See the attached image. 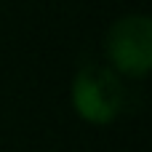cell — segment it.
<instances>
[{"label": "cell", "instance_id": "1", "mask_svg": "<svg viewBox=\"0 0 152 152\" xmlns=\"http://www.w3.org/2000/svg\"><path fill=\"white\" fill-rule=\"evenodd\" d=\"M72 104L88 123H110L126 104V88L115 69L104 64H86L72 77Z\"/></svg>", "mask_w": 152, "mask_h": 152}, {"label": "cell", "instance_id": "2", "mask_svg": "<svg viewBox=\"0 0 152 152\" xmlns=\"http://www.w3.org/2000/svg\"><path fill=\"white\" fill-rule=\"evenodd\" d=\"M104 51L115 69L144 77L152 67V19L147 13H126L112 21L104 37Z\"/></svg>", "mask_w": 152, "mask_h": 152}]
</instances>
